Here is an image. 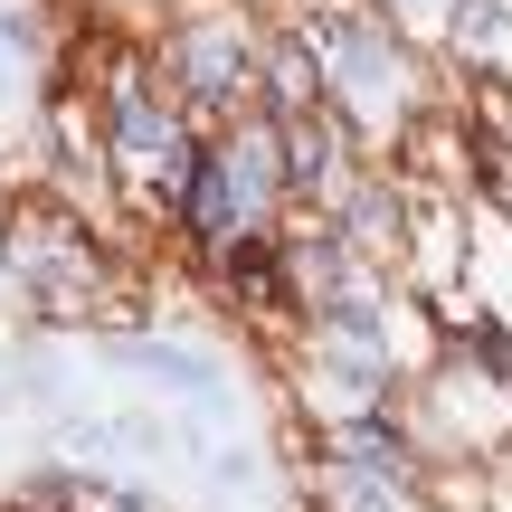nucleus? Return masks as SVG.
<instances>
[{
  "label": "nucleus",
  "mask_w": 512,
  "mask_h": 512,
  "mask_svg": "<svg viewBox=\"0 0 512 512\" xmlns=\"http://www.w3.org/2000/svg\"><path fill=\"white\" fill-rule=\"evenodd\" d=\"M342 475H361V484H399L408 475V437L399 427H380V418H361L342 437Z\"/></svg>",
  "instance_id": "f03ea898"
},
{
  "label": "nucleus",
  "mask_w": 512,
  "mask_h": 512,
  "mask_svg": "<svg viewBox=\"0 0 512 512\" xmlns=\"http://www.w3.org/2000/svg\"><path fill=\"white\" fill-rule=\"evenodd\" d=\"M162 67H171V86H181L190 105H228V95H247V48H238V29H228L219 10L181 19L171 48H162Z\"/></svg>",
  "instance_id": "f257e3e1"
},
{
  "label": "nucleus",
  "mask_w": 512,
  "mask_h": 512,
  "mask_svg": "<svg viewBox=\"0 0 512 512\" xmlns=\"http://www.w3.org/2000/svg\"><path fill=\"white\" fill-rule=\"evenodd\" d=\"M332 181V124H285V190H323Z\"/></svg>",
  "instance_id": "7ed1b4c3"
}]
</instances>
